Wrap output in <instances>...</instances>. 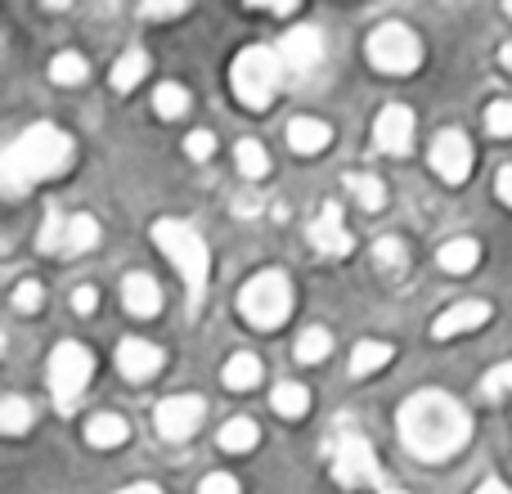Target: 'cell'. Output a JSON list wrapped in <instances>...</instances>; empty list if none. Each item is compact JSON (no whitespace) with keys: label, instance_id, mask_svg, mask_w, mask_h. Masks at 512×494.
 <instances>
[{"label":"cell","instance_id":"6da1fadb","mask_svg":"<svg viewBox=\"0 0 512 494\" xmlns=\"http://www.w3.org/2000/svg\"><path fill=\"white\" fill-rule=\"evenodd\" d=\"M472 418L445 391H418L400 405V441L418 459H450L468 445Z\"/></svg>","mask_w":512,"mask_h":494},{"label":"cell","instance_id":"7a4b0ae2","mask_svg":"<svg viewBox=\"0 0 512 494\" xmlns=\"http://www.w3.org/2000/svg\"><path fill=\"white\" fill-rule=\"evenodd\" d=\"M72 135H63L59 126L41 122V126H27L14 144L5 149L0 158V189L5 198H23L36 180H50L59 171L72 167Z\"/></svg>","mask_w":512,"mask_h":494},{"label":"cell","instance_id":"3957f363","mask_svg":"<svg viewBox=\"0 0 512 494\" xmlns=\"http://www.w3.org/2000/svg\"><path fill=\"white\" fill-rule=\"evenodd\" d=\"M153 243L167 252V261L180 270V279H185L189 288V310L203 306L207 297V274H212V252H207L203 234L194 230V225L185 221H158L153 225Z\"/></svg>","mask_w":512,"mask_h":494},{"label":"cell","instance_id":"277c9868","mask_svg":"<svg viewBox=\"0 0 512 494\" xmlns=\"http://www.w3.org/2000/svg\"><path fill=\"white\" fill-rule=\"evenodd\" d=\"M230 86H234V95H239V104L252 108V113L270 108V99L279 95V86H283V59H279V50H265V45H252V50H243L239 59H234Z\"/></svg>","mask_w":512,"mask_h":494},{"label":"cell","instance_id":"5b68a950","mask_svg":"<svg viewBox=\"0 0 512 494\" xmlns=\"http://www.w3.org/2000/svg\"><path fill=\"white\" fill-rule=\"evenodd\" d=\"M288 310H292V283H288V274L265 270V274H256V279L243 283L239 315L248 319L252 328H279L283 319H288Z\"/></svg>","mask_w":512,"mask_h":494},{"label":"cell","instance_id":"8992f818","mask_svg":"<svg viewBox=\"0 0 512 494\" xmlns=\"http://www.w3.org/2000/svg\"><path fill=\"white\" fill-rule=\"evenodd\" d=\"M90 373H95V360H90V351L81 342H59L54 346V355H50V391H54V409H59V414H72V409H77Z\"/></svg>","mask_w":512,"mask_h":494},{"label":"cell","instance_id":"52a82bcc","mask_svg":"<svg viewBox=\"0 0 512 494\" xmlns=\"http://www.w3.org/2000/svg\"><path fill=\"white\" fill-rule=\"evenodd\" d=\"M369 63L387 77H409L423 63V45L405 23H382L369 36Z\"/></svg>","mask_w":512,"mask_h":494},{"label":"cell","instance_id":"ba28073f","mask_svg":"<svg viewBox=\"0 0 512 494\" xmlns=\"http://www.w3.org/2000/svg\"><path fill=\"white\" fill-rule=\"evenodd\" d=\"M333 477H337V486H346V490L382 486L378 454H373V445L364 441L360 432H342V436H337V450H333Z\"/></svg>","mask_w":512,"mask_h":494},{"label":"cell","instance_id":"9c48e42d","mask_svg":"<svg viewBox=\"0 0 512 494\" xmlns=\"http://www.w3.org/2000/svg\"><path fill=\"white\" fill-rule=\"evenodd\" d=\"M95 243H99V221L95 216H86V212H77V216L50 212L45 216L41 239H36L41 252H59V256H81V252H90Z\"/></svg>","mask_w":512,"mask_h":494},{"label":"cell","instance_id":"30bf717a","mask_svg":"<svg viewBox=\"0 0 512 494\" xmlns=\"http://www.w3.org/2000/svg\"><path fill=\"white\" fill-rule=\"evenodd\" d=\"M207 405L198 396H171L158 405V432L162 441H189V436L198 432V423H203Z\"/></svg>","mask_w":512,"mask_h":494},{"label":"cell","instance_id":"8fae6325","mask_svg":"<svg viewBox=\"0 0 512 494\" xmlns=\"http://www.w3.org/2000/svg\"><path fill=\"white\" fill-rule=\"evenodd\" d=\"M432 167H436V176H441V180H450V185H463V180H468V171H472V144H468V135H459V131L436 135Z\"/></svg>","mask_w":512,"mask_h":494},{"label":"cell","instance_id":"7c38bea8","mask_svg":"<svg viewBox=\"0 0 512 494\" xmlns=\"http://www.w3.org/2000/svg\"><path fill=\"white\" fill-rule=\"evenodd\" d=\"M373 140H378L382 153H396V158H405L409 144H414V113H409L405 104H387V108L378 113Z\"/></svg>","mask_w":512,"mask_h":494},{"label":"cell","instance_id":"4fadbf2b","mask_svg":"<svg viewBox=\"0 0 512 494\" xmlns=\"http://www.w3.org/2000/svg\"><path fill=\"white\" fill-rule=\"evenodd\" d=\"M117 369H122L126 382H149L162 373V351L153 342H144V337H126L117 346Z\"/></svg>","mask_w":512,"mask_h":494},{"label":"cell","instance_id":"5bb4252c","mask_svg":"<svg viewBox=\"0 0 512 494\" xmlns=\"http://www.w3.org/2000/svg\"><path fill=\"white\" fill-rule=\"evenodd\" d=\"M279 59H283V68H292V72H310L324 59V36H319L315 27H292L288 36H279Z\"/></svg>","mask_w":512,"mask_h":494},{"label":"cell","instance_id":"9a60e30c","mask_svg":"<svg viewBox=\"0 0 512 494\" xmlns=\"http://www.w3.org/2000/svg\"><path fill=\"white\" fill-rule=\"evenodd\" d=\"M310 243H315V252H324V256H346L351 252V234H346L342 207L337 203H328L324 212L310 221Z\"/></svg>","mask_w":512,"mask_h":494},{"label":"cell","instance_id":"2e32d148","mask_svg":"<svg viewBox=\"0 0 512 494\" xmlns=\"http://www.w3.org/2000/svg\"><path fill=\"white\" fill-rule=\"evenodd\" d=\"M486 319H490V306H486V301H459V306H450V310H445V315L432 324V337H436V342H450V337L481 328Z\"/></svg>","mask_w":512,"mask_h":494},{"label":"cell","instance_id":"e0dca14e","mask_svg":"<svg viewBox=\"0 0 512 494\" xmlns=\"http://www.w3.org/2000/svg\"><path fill=\"white\" fill-rule=\"evenodd\" d=\"M122 301H126V310H131V315L149 319V315H158V310H162V288L149 279V274H126Z\"/></svg>","mask_w":512,"mask_h":494},{"label":"cell","instance_id":"ac0fdd59","mask_svg":"<svg viewBox=\"0 0 512 494\" xmlns=\"http://www.w3.org/2000/svg\"><path fill=\"white\" fill-rule=\"evenodd\" d=\"M288 144L310 158V153H319V149L333 144V131H328L324 122H315V117H292L288 122Z\"/></svg>","mask_w":512,"mask_h":494},{"label":"cell","instance_id":"d6986e66","mask_svg":"<svg viewBox=\"0 0 512 494\" xmlns=\"http://www.w3.org/2000/svg\"><path fill=\"white\" fill-rule=\"evenodd\" d=\"M86 441L95 445V450H117V445L131 441V427H126V418H117V414H95L86 423Z\"/></svg>","mask_w":512,"mask_h":494},{"label":"cell","instance_id":"ffe728a7","mask_svg":"<svg viewBox=\"0 0 512 494\" xmlns=\"http://www.w3.org/2000/svg\"><path fill=\"white\" fill-rule=\"evenodd\" d=\"M436 261H441V270H450V274H468V270H477L481 247L472 239H450L441 252H436Z\"/></svg>","mask_w":512,"mask_h":494},{"label":"cell","instance_id":"44dd1931","mask_svg":"<svg viewBox=\"0 0 512 494\" xmlns=\"http://www.w3.org/2000/svg\"><path fill=\"white\" fill-rule=\"evenodd\" d=\"M261 360L256 355H248V351H239V355H230L225 360V387L230 391H252L256 382H261Z\"/></svg>","mask_w":512,"mask_h":494},{"label":"cell","instance_id":"7402d4cb","mask_svg":"<svg viewBox=\"0 0 512 494\" xmlns=\"http://www.w3.org/2000/svg\"><path fill=\"white\" fill-rule=\"evenodd\" d=\"M270 405H274L279 418H306L310 414V391L301 387V382H279L274 396H270Z\"/></svg>","mask_w":512,"mask_h":494},{"label":"cell","instance_id":"603a6c76","mask_svg":"<svg viewBox=\"0 0 512 494\" xmlns=\"http://www.w3.org/2000/svg\"><path fill=\"white\" fill-rule=\"evenodd\" d=\"M256 441H261V427L252 418H230L221 427V450H230V454H248L256 450Z\"/></svg>","mask_w":512,"mask_h":494},{"label":"cell","instance_id":"cb8c5ba5","mask_svg":"<svg viewBox=\"0 0 512 494\" xmlns=\"http://www.w3.org/2000/svg\"><path fill=\"white\" fill-rule=\"evenodd\" d=\"M391 346L387 342H360L351 351V373L355 378H369V373H378V369H387V360H391Z\"/></svg>","mask_w":512,"mask_h":494},{"label":"cell","instance_id":"d4e9b609","mask_svg":"<svg viewBox=\"0 0 512 494\" xmlns=\"http://www.w3.org/2000/svg\"><path fill=\"white\" fill-rule=\"evenodd\" d=\"M234 162H239V171L248 180H261L265 171H270V153H265L261 140H239L234 144Z\"/></svg>","mask_w":512,"mask_h":494},{"label":"cell","instance_id":"484cf974","mask_svg":"<svg viewBox=\"0 0 512 494\" xmlns=\"http://www.w3.org/2000/svg\"><path fill=\"white\" fill-rule=\"evenodd\" d=\"M144 72H149V54H144V50L122 54V59H117V68H113V86L126 95V90H135L144 81Z\"/></svg>","mask_w":512,"mask_h":494},{"label":"cell","instance_id":"4316f807","mask_svg":"<svg viewBox=\"0 0 512 494\" xmlns=\"http://www.w3.org/2000/svg\"><path fill=\"white\" fill-rule=\"evenodd\" d=\"M27 423H32V405H27L23 396H9L5 405H0V432L9 436H23Z\"/></svg>","mask_w":512,"mask_h":494},{"label":"cell","instance_id":"83f0119b","mask_svg":"<svg viewBox=\"0 0 512 494\" xmlns=\"http://www.w3.org/2000/svg\"><path fill=\"white\" fill-rule=\"evenodd\" d=\"M328 351H333V337H328L324 328H306V333L297 337V360L301 364H319Z\"/></svg>","mask_w":512,"mask_h":494},{"label":"cell","instance_id":"f1b7e54d","mask_svg":"<svg viewBox=\"0 0 512 494\" xmlns=\"http://www.w3.org/2000/svg\"><path fill=\"white\" fill-rule=\"evenodd\" d=\"M153 108H158L162 117H185L189 113V90L176 86V81H167V86H158V95H153Z\"/></svg>","mask_w":512,"mask_h":494},{"label":"cell","instance_id":"f546056e","mask_svg":"<svg viewBox=\"0 0 512 494\" xmlns=\"http://www.w3.org/2000/svg\"><path fill=\"white\" fill-rule=\"evenodd\" d=\"M373 261H378V270L400 274L409 265V252H405V243H400V239H378V247H373Z\"/></svg>","mask_w":512,"mask_h":494},{"label":"cell","instance_id":"4dcf8cb0","mask_svg":"<svg viewBox=\"0 0 512 494\" xmlns=\"http://www.w3.org/2000/svg\"><path fill=\"white\" fill-rule=\"evenodd\" d=\"M50 77L59 81V86H81V81H86V59H81V54H59V59L50 63Z\"/></svg>","mask_w":512,"mask_h":494},{"label":"cell","instance_id":"1f68e13d","mask_svg":"<svg viewBox=\"0 0 512 494\" xmlns=\"http://www.w3.org/2000/svg\"><path fill=\"white\" fill-rule=\"evenodd\" d=\"M351 194L360 198V207H369V212H378V207L387 203V189H382L378 176H351Z\"/></svg>","mask_w":512,"mask_h":494},{"label":"cell","instance_id":"d6a6232c","mask_svg":"<svg viewBox=\"0 0 512 494\" xmlns=\"http://www.w3.org/2000/svg\"><path fill=\"white\" fill-rule=\"evenodd\" d=\"M486 131L495 135V140H508L512 135V99H495V104L486 108Z\"/></svg>","mask_w":512,"mask_h":494},{"label":"cell","instance_id":"836d02e7","mask_svg":"<svg viewBox=\"0 0 512 494\" xmlns=\"http://www.w3.org/2000/svg\"><path fill=\"white\" fill-rule=\"evenodd\" d=\"M504 391H512V360L508 364H495V369L481 378V396H486V400H499Z\"/></svg>","mask_w":512,"mask_h":494},{"label":"cell","instance_id":"e575fe53","mask_svg":"<svg viewBox=\"0 0 512 494\" xmlns=\"http://www.w3.org/2000/svg\"><path fill=\"white\" fill-rule=\"evenodd\" d=\"M41 301H45V288H41L36 279H23V283L14 288V306H18V310H41Z\"/></svg>","mask_w":512,"mask_h":494},{"label":"cell","instance_id":"d590c367","mask_svg":"<svg viewBox=\"0 0 512 494\" xmlns=\"http://www.w3.org/2000/svg\"><path fill=\"white\" fill-rule=\"evenodd\" d=\"M185 149H189V158H194V162H207L216 153V135L212 131H194L185 140Z\"/></svg>","mask_w":512,"mask_h":494},{"label":"cell","instance_id":"8d00e7d4","mask_svg":"<svg viewBox=\"0 0 512 494\" xmlns=\"http://www.w3.org/2000/svg\"><path fill=\"white\" fill-rule=\"evenodd\" d=\"M198 494H239V481H234L230 472H212V477H203Z\"/></svg>","mask_w":512,"mask_h":494},{"label":"cell","instance_id":"74e56055","mask_svg":"<svg viewBox=\"0 0 512 494\" xmlns=\"http://www.w3.org/2000/svg\"><path fill=\"white\" fill-rule=\"evenodd\" d=\"M95 306H99V292L90 288V283H81V288L72 292V310H77V315H90Z\"/></svg>","mask_w":512,"mask_h":494},{"label":"cell","instance_id":"f35d334b","mask_svg":"<svg viewBox=\"0 0 512 494\" xmlns=\"http://www.w3.org/2000/svg\"><path fill=\"white\" fill-rule=\"evenodd\" d=\"M185 0H171V5H140V18H180L185 14Z\"/></svg>","mask_w":512,"mask_h":494},{"label":"cell","instance_id":"ab89813d","mask_svg":"<svg viewBox=\"0 0 512 494\" xmlns=\"http://www.w3.org/2000/svg\"><path fill=\"white\" fill-rule=\"evenodd\" d=\"M495 194H499V203H504V207H512V167H504L495 176Z\"/></svg>","mask_w":512,"mask_h":494},{"label":"cell","instance_id":"60d3db41","mask_svg":"<svg viewBox=\"0 0 512 494\" xmlns=\"http://www.w3.org/2000/svg\"><path fill=\"white\" fill-rule=\"evenodd\" d=\"M477 494H512V490L504 486V481H486V486H481Z\"/></svg>","mask_w":512,"mask_h":494},{"label":"cell","instance_id":"b9f144b4","mask_svg":"<svg viewBox=\"0 0 512 494\" xmlns=\"http://www.w3.org/2000/svg\"><path fill=\"white\" fill-rule=\"evenodd\" d=\"M122 494H162L158 486H149V481H140V486H126Z\"/></svg>","mask_w":512,"mask_h":494},{"label":"cell","instance_id":"7bdbcfd3","mask_svg":"<svg viewBox=\"0 0 512 494\" xmlns=\"http://www.w3.org/2000/svg\"><path fill=\"white\" fill-rule=\"evenodd\" d=\"M499 63H504V68L512 72V45H504V50H499Z\"/></svg>","mask_w":512,"mask_h":494},{"label":"cell","instance_id":"ee69618b","mask_svg":"<svg viewBox=\"0 0 512 494\" xmlns=\"http://www.w3.org/2000/svg\"><path fill=\"white\" fill-rule=\"evenodd\" d=\"M382 494H405V490H382Z\"/></svg>","mask_w":512,"mask_h":494},{"label":"cell","instance_id":"f6af8a7d","mask_svg":"<svg viewBox=\"0 0 512 494\" xmlns=\"http://www.w3.org/2000/svg\"><path fill=\"white\" fill-rule=\"evenodd\" d=\"M504 9H508V18H512V0H508V5H504Z\"/></svg>","mask_w":512,"mask_h":494}]
</instances>
